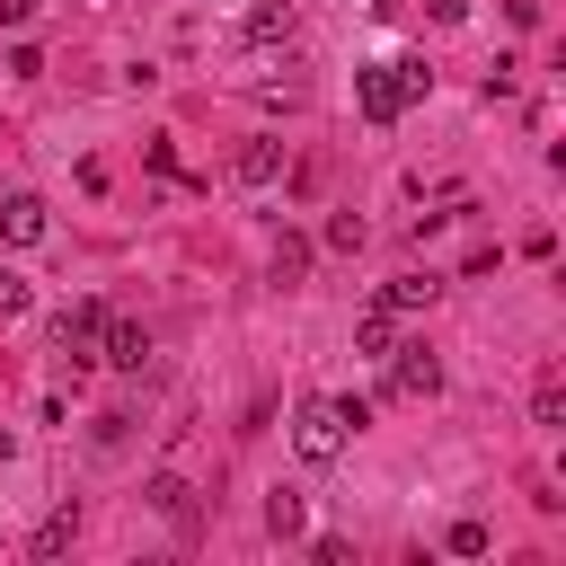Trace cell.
<instances>
[{"instance_id":"1","label":"cell","mask_w":566,"mask_h":566,"mask_svg":"<svg viewBox=\"0 0 566 566\" xmlns=\"http://www.w3.org/2000/svg\"><path fill=\"white\" fill-rule=\"evenodd\" d=\"M292 451H301L310 469H327V460L345 451V416H336V398H301V407H292Z\"/></svg>"},{"instance_id":"2","label":"cell","mask_w":566,"mask_h":566,"mask_svg":"<svg viewBox=\"0 0 566 566\" xmlns=\"http://www.w3.org/2000/svg\"><path fill=\"white\" fill-rule=\"evenodd\" d=\"M354 97H363V124H398L416 97H407V80H398V62H371V71H354Z\"/></svg>"},{"instance_id":"3","label":"cell","mask_w":566,"mask_h":566,"mask_svg":"<svg viewBox=\"0 0 566 566\" xmlns=\"http://www.w3.org/2000/svg\"><path fill=\"white\" fill-rule=\"evenodd\" d=\"M97 327H106V301H71V310L53 318V345H62V363H71V371H88V363H97Z\"/></svg>"},{"instance_id":"4","label":"cell","mask_w":566,"mask_h":566,"mask_svg":"<svg viewBox=\"0 0 566 566\" xmlns=\"http://www.w3.org/2000/svg\"><path fill=\"white\" fill-rule=\"evenodd\" d=\"M380 363H389V398H433V389H442V363H433L424 345H407V336H398Z\"/></svg>"},{"instance_id":"5","label":"cell","mask_w":566,"mask_h":566,"mask_svg":"<svg viewBox=\"0 0 566 566\" xmlns=\"http://www.w3.org/2000/svg\"><path fill=\"white\" fill-rule=\"evenodd\" d=\"M97 345H106L97 363H115V371H142V363H150V327H133V318H106Z\"/></svg>"},{"instance_id":"6","label":"cell","mask_w":566,"mask_h":566,"mask_svg":"<svg viewBox=\"0 0 566 566\" xmlns=\"http://www.w3.org/2000/svg\"><path fill=\"white\" fill-rule=\"evenodd\" d=\"M230 177H239V186H274V177H283V142H239Z\"/></svg>"},{"instance_id":"7","label":"cell","mask_w":566,"mask_h":566,"mask_svg":"<svg viewBox=\"0 0 566 566\" xmlns=\"http://www.w3.org/2000/svg\"><path fill=\"white\" fill-rule=\"evenodd\" d=\"M0 239H9V248H35V239H44V203H35V195H9V203H0Z\"/></svg>"},{"instance_id":"8","label":"cell","mask_w":566,"mask_h":566,"mask_svg":"<svg viewBox=\"0 0 566 566\" xmlns=\"http://www.w3.org/2000/svg\"><path fill=\"white\" fill-rule=\"evenodd\" d=\"M389 345H398V310H389V301H371V310L354 318V354H371V363H380Z\"/></svg>"},{"instance_id":"9","label":"cell","mask_w":566,"mask_h":566,"mask_svg":"<svg viewBox=\"0 0 566 566\" xmlns=\"http://www.w3.org/2000/svg\"><path fill=\"white\" fill-rule=\"evenodd\" d=\"M142 495H150V513H159V522H195V486H186L177 469H159Z\"/></svg>"},{"instance_id":"10","label":"cell","mask_w":566,"mask_h":566,"mask_svg":"<svg viewBox=\"0 0 566 566\" xmlns=\"http://www.w3.org/2000/svg\"><path fill=\"white\" fill-rule=\"evenodd\" d=\"M239 35H248V44H292V0H256Z\"/></svg>"},{"instance_id":"11","label":"cell","mask_w":566,"mask_h":566,"mask_svg":"<svg viewBox=\"0 0 566 566\" xmlns=\"http://www.w3.org/2000/svg\"><path fill=\"white\" fill-rule=\"evenodd\" d=\"M71 539H80V513L62 504V513H44V522H35V539H27V548H35V557H62Z\"/></svg>"},{"instance_id":"12","label":"cell","mask_w":566,"mask_h":566,"mask_svg":"<svg viewBox=\"0 0 566 566\" xmlns=\"http://www.w3.org/2000/svg\"><path fill=\"white\" fill-rule=\"evenodd\" d=\"M442 548H451V557H486V548H495V531H486L478 513H460V522L442 531Z\"/></svg>"},{"instance_id":"13","label":"cell","mask_w":566,"mask_h":566,"mask_svg":"<svg viewBox=\"0 0 566 566\" xmlns=\"http://www.w3.org/2000/svg\"><path fill=\"white\" fill-rule=\"evenodd\" d=\"M301 274H310V239L283 230V239H274V283H301Z\"/></svg>"},{"instance_id":"14","label":"cell","mask_w":566,"mask_h":566,"mask_svg":"<svg viewBox=\"0 0 566 566\" xmlns=\"http://www.w3.org/2000/svg\"><path fill=\"white\" fill-rule=\"evenodd\" d=\"M433 292H442L433 274H398V283H380V301H389V310H424Z\"/></svg>"},{"instance_id":"15","label":"cell","mask_w":566,"mask_h":566,"mask_svg":"<svg viewBox=\"0 0 566 566\" xmlns=\"http://www.w3.org/2000/svg\"><path fill=\"white\" fill-rule=\"evenodd\" d=\"M265 531H274V539H301V495H292V486L265 495Z\"/></svg>"},{"instance_id":"16","label":"cell","mask_w":566,"mask_h":566,"mask_svg":"<svg viewBox=\"0 0 566 566\" xmlns=\"http://www.w3.org/2000/svg\"><path fill=\"white\" fill-rule=\"evenodd\" d=\"M27 301H35V292H27V274H18V265H0V318H18Z\"/></svg>"},{"instance_id":"17","label":"cell","mask_w":566,"mask_h":566,"mask_svg":"<svg viewBox=\"0 0 566 566\" xmlns=\"http://www.w3.org/2000/svg\"><path fill=\"white\" fill-rule=\"evenodd\" d=\"M327 248H345V256H354V248H363V212H336V221H327Z\"/></svg>"},{"instance_id":"18","label":"cell","mask_w":566,"mask_h":566,"mask_svg":"<svg viewBox=\"0 0 566 566\" xmlns=\"http://www.w3.org/2000/svg\"><path fill=\"white\" fill-rule=\"evenodd\" d=\"M531 407H539V424H566V389H557V371L539 380V398H531Z\"/></svg>"},{"instance_id":"19","label":"cell","mask_w":566,"mask_h":566,"mask_svg":"<svg viewBox=\"0 0 566 566\" xmlns=\"http://www.w3.org/2000/svg\"><path fill=\"white\" fill-rule=\"evenodd\" d=\"M424 18H433V27H460V18H469V0H424Z\"/></svg>"},{"instance_id":"20","label":"cell","mask_w":566,"mask_h":566,"mask_svg":"<svg viewBox=\"0 0 566 566\" xmlns=\"http://www.w3.org/2000/svg\"><path fill=\"white\" fill-rule=\"evenodd\" d=\"M35 9H44V0H0V27H27Z\"/></svg>"}]
</instances>
